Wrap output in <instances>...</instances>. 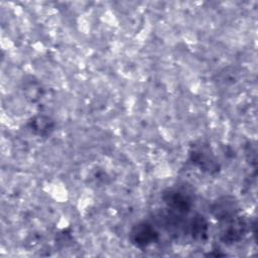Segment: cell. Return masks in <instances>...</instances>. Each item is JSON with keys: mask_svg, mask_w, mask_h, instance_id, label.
<instances>
[{"mask_svg": "<svg viewBox=\"0 0 258 258\" xmlns=\"http://www.w3.org/2000/svg\"><path fill=\"white\" fill-rule=\"evenodd\" d=\"M156 236L157 233L151 225L142 223L132 229L130 239L135 246L146 247L155 241Z\"/></svg>", "mask_w": 258, "mask_h": 258, "instance_id": "cell-1", "label": "cell"}, {"mask_svg": "<svg viewBox=\"0 0 258 258\" xmlns=\"http://www.w3.org/2000/svg\"><path fill=\"white\" fill-rule=\"evenodd\" d=\"M191 159L194 163L207 171H212V169H216L218 166L214 154L207 145L198 146L191 152Z\"/></svg>", "mask_w": 258, "mask_h": 258, "instance_id": "cell-2", "label": "cell"}, {"mask_svg": "<svg viewBox=\"0 0 258 258\" xmlns=\"http://www.w3.org/2000/svg\"><path fill=\"white\" fill-rule=\"evenodd\" d=\"M246 228V223L243 220H231L228 226L222 232V239L225 241V243L237 242L241 240L245 235Z\"/></svg>", "mask_w": 258, "mask_h": 258, "instance_id": "cell-3", "label": "cell"}, {"mask_svg": "<svg viewBox=\"0 0 258 258\" xmlns=\"http://www.w3.org/2000/svg\"><path fill=\"white\" fill-rule=\"evenodd\" d=\"M236 204L233 200H229L228 198H225L223 200H220L219 202H216L213 206V214L217 217V219H223L228 220L232 219V216L235 214Z\"/></svg>", "mask_w": 258, "mask_h": 258, "instance_id": "cell-4", "label": "cell"}, {"mask_svg": "<svg viewBox=\"0 0 258 258\" xmlns=\"http://www.w3.org/2000/svg\"><path fill=\"white\" fill-rule=\"evenodd\" d=\"M31 130L40 136L49 134L53 128V122L46 116H36L30 121Z\"/></svg>", "mask_w": 258, "mask_h": 258, "instance_id": "cell-5", "label": "cell"}, {"mask_svg": "<svg viewBox=\"0 0 258 258\" xmlns=\"http://www.w3.org/2000/svg\"><path fill=\"white\" fill-rule=\"evenodd\" d=\"M166 203L169 207L178 212H185V209H188V201L183 192L180 191H170Z\"/></svg>", "mask_w": 258, "mask_h": 258, "instance_id": "cell-6", "label": "cell"}, {"mask_svg": "<svg viewBox=\"0 0 258 258\" xmlns=\"http://www.w3.org/2000/svg\"><path fill=\"white\" fill-rule=\"evenodd\" d=\"M191 233L196 238H203L205 234H207V223L204 219H196L191 224Z\"/></svg>", "mask_w": 258, "mask_h": 258, "instance_id": "cell-7", "label": "cell"}]
</instances>
